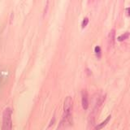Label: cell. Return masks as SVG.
<instances>
[{"mask_svg":"<svg viewBox=\"0 0 130 130\" xmlns=\"http://www.w3.org/2000/svg\"><path fill=\"white\" fill-rule=\"evenodd\" d=\"M126 11H127V15H128V16H130V7L128 8V9L126 10Z\"/></svg>","mask_w":130,"mask_h":130,"instance_id":"9c48e42d","label":"cell"},{"mask_svg":"<svg viewBox=\"0 0 130 130\" xmlns=\"http://www.w3.org/2000/svg\"><path fill=\"white\" fill-rule=\"evenodd\" d=\"M11 109L7 107L4 110L3 114V130H10L12 127V121H11Z\"/></svg>","mask_w":130,"mask_h":130,"instance_id":"6da1fadb","label":"cell"},{"mask_svg":"<svg viewBox=\"0 0 130 130\" xmlns=\"http://www.w3.org/2000/svg\"><path fill=\"white\" fill-rule=\"evenodd\" d=\"M110 119H111V116H109L107 119H106L103 123H101V124H99L98 126H96V127L94 128L95 129H101V128H104V126H106L107 125V124L109 122V120H110Z\"/></svg>","mask_w":130,"mask_h":130,"instance_id":"5b68a950","label":"cell"},{"mask_svg":"<svg viewBox=\"0 0 130 130\" xmlns=\"http://www.w3.org/2000/svg\"><path fill=\"white\" fill-rule=\"evenodd\" d=\"M115 35H116V30L113 28V29H111V32H109L108 39H107L108 46L110 48L114 46V44H115Z\"/></svg>","mask_w":130,"mask_h":130,"instance_id":"277c9868","label":"cell"},{"mask_svg":"<svg viewBox=\"0 0 130 130\" xmlns=\"http://www.w3.org/2000/svg\"><path fill=\"white\" fill-rule=\"evenodd\" d=\"M94 51H95V54L97 55L98 57L101 56V48L99 46H96L94 49Z\"/></svg>","mask_w":130,"mask_h":130,"instance_id":"ba28073f","label":"cell"},{"mask_svg":"<svg viewBox=\"0 0 130 130\" xmlns=\"http://www.w3.org/2000/svg\"><path fill=\"white\" fill-rule=\"evenodd\" d=\"M129 35H130V34L127 32H125V34H124L123 35L120 36L119 38H117V40L119 41V42H123V41H124V40H126V39H128V38Z\"/></svg>","mask_w":130,"mask_h":130,"instance_id":"8992f818","label":"cell"},{"mask_svg":"<svg viewBox=\"0 0 130 130\" xmlns=\"http://www.w3.org/2000/svg\"><path fill=\"white\" fill-rule=\"evenodd\" d=\"M81 104L84 110H87L89 107V101H88V93L85 89L81 90Z\"/></svg>","mask_w":130,"mask_h":130,"instance_id":"3957f363","label":"cell"},{"mask_svg":"<svg viewBox=\"0 0 130 130\" xmlns=\"http://www.w3.org/2000/svg\"><path fill=\"white\" fill-rule=\"evenodd\" d=\"M89 24V19L87 17H85L84 20H83V21H82V24H81V27H82L83 28L86 27V25Z\"/></svg>","mask_w":130,"mask_h":130,"instance_id":"52a82bcc","label":"cell"},{"mask_svg":"<svg viewBox=\"0 0 130 130\" xmlns=\"http://www.w3.org/2000/svg\"><path fill=\"white\" fill-rule=\"evenodd\" d=\"M72 100L71 97H67L64 102L63 106V116H70L72 115Z\"/></svg>","mask_w":130,"mask_h":130,"instance_id":"7a4b0ae2","label":"cell"}]
</instances>
